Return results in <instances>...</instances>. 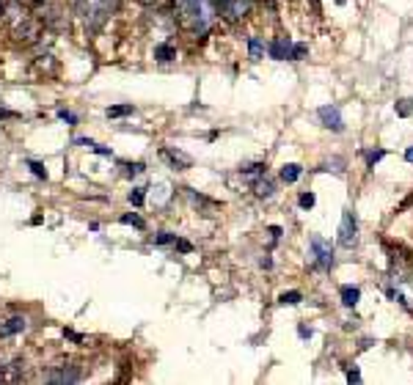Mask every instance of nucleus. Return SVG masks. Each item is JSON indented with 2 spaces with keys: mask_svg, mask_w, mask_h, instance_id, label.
Instances as JSON below:
<instances>
[{
  "mask_svg": "<svg viewBox=\"0 0 413 385\" xmlns=\"http://www.w3.org/2000/svg\"><path fill=\"white\" fill-rule=\"evenodd\" d=\"M218 3L215 0H174V20L190 36H204L215 25Z\"/></svg>",
  "mask_w": 413,
  "mask_h": 385,
  "instance_id": "1",
  "label": "nucleus"
},
{
  "mask_svg": "<svg viewBox=\"0 0 413 385\" xmlns=\"http://www.w3.org/2000/svg\"><path fill=\"white\" fill-rule=\"evenodd\" d=\"M119 0H75V14L88 31H97L113 11H116Z\"/></svg>",
  "mask_w": 413,
  "mask_h": 385,
  "instance_id": "2",
  "label": "nucleus"
},
{
  "mask_svg": "<svg viewBox=\"0 0 413 385\" xmlns=\"http://www.w3.org/2000/svg\"><path fill=\"white\" fill-rule=\"evenodd\" d=\"M9 28H11V33L22 41H33L36 39V33H39V25L36 20L22 9L20 3L17 6H11L9 9Z\"/></svg>",
  "mask_w": 413,
  "mask_h": 385,
  "instance_id": "3",
  "label": "nucleus"
},
{
  "mask_svg": "<svg viewBox=\"0 0 413 385\" xmlns=\"http://www.w3.org/2000/svg\"><path fill=\"white\" fill-rule=\"evenodd\" d=\"M215 3H218V11L231 22L246 20V14L253 6V0H215Z\"/></svg>",
  "mask_w": 413,
  "mask_h": 385,
  "instance_id": "4",
  "label": "nucleus"
},
{
  "mask_svg": "<svg viewBox=\"0 0 413 385\" xmlns=\"http://www.w3.org/2000/svg\"><path fill=\"white\" fill-rule=\"evenodd\" d=\"M355 234H358V223L352 218V212H345L342 215V226H339V243L345 248H352L355 245Z\"/></svg>",
  "mask_w": 413,
  "mask_h": 385,
  "instance_id": "5",
  "label": "nucleus"
},
{
  "mask_svg": "<svg viewBox=\"0 0 413 385\" xmlns=\"http://www.w3.org/2000/svg\"><path fill=\"white\" fill-rule=\"evenodd\" d=\"M317 116H320V122H323V127H328V130H333V132H342V113H339V107L336 105H323L320 110H317Z\"/></svg>",
  "mask_w": 413,
  "mask_h": 385,
  "instance_id": "6",
  "label": "nucleus"
},
{
  "mask_svg": "<svg viewBox=\"0 0 413 385\" xmlns=\"http://www.w3.org/2000/svg\"><path fill=\"white\" fill-rule=\"evenodd\" d=\"M311 250H314V262L320 264V267H330L333 264V248L323 237H311Z\"/></svg>",
  "mask_w": 413,
  "mask_h": 385,
  "instance_id": "7",
  "label": "nucleus"
},
{
  "mask_svg": "<svg viewBox=\"0 0 413 385\" xmlns=\"http://www.w3.org/2000/svg\"><path fill=\"white\" fill-rule=\"evenodd\" d=\"M270 56L276 61H284V58H292V41L289 39H276L270 41Z\"/></svg>",
  "mask_w": 413,
  "mask_h": 385,
  "instance_id": "8",
  "label": "nucleus"
},
{
  "mask_svg": "<svg viewBox=\"0 0 413 385\" xmlns=\"http://www.w3.org/2000/svg\"><path fill=\"white\" fill-rule=\"evenodd\" d=\"M25 327H28L25 317H11V320H6V322L0 325V336H14V333H20Z\"/></svg>",
  "mask_w": 413,
  "mask_h": 385,
  "instance_id": "9",
  "label": "nucleus"
},
{
  "mask_svg": "<svg viewBox=\"0 0 413 385\" xmlns=\"http://www.w3.org/2000/svg\"><path fill=\"white\" fill-rule=\"evenodd\" d=\"M47 383H78L80 380V371H69V369H63L58 374H47L44 377Z\"/></svg>",
  "mask_w": 413,
  "mask_h": 385,
  "instance_id": "10",
  "label": "nucleus"
},
{
  "mask_svg": "<svg viewBox=\"0 0 413 385\" xmlns=\"http://www.w3.org/2000/svg\"><path fill=\"white\" fill-rule=\"evenodd\" d=\"M248 53H251L253 61H259V58L265 56V44H262L259 36H251V39H248Z\"/></svg>",
  "mask_w": 413,
  "mask_h": 385,
  "instance_id": "11",
  "label": "nucleus"
},
{
  "mask_svg": "<svg viewBox=\"0 0 413 385\" xmlns=\"http://www.w3.org/2000/svg\"><path fill=\"white\" fill-rule=\"evenodd\" d=\"M281 179H284V182H298V179H300V165H295V162L284 165V168H281Z\"/></svg>",
  "mask_w": 413,
  "mask_h": 385,
  "instance_id": "12",
  "label": "nucleus"
},
{
  "mask_svg": "<svg viewBox=\"0 0 413 385\" xmlns=\"http://www.w3.org/2000/svg\"><path fill=\"white\" fill-rule=\"evenodd\" d=\"M358 297H361V289H355V286H342V303L345 305H355L358 303Z\"/></svg>",
  "mask_w": 413,
  "mask_h": 385,
  "instance_id": "13",
  "label": "nucleus"
},
{
  "mask_svg": "<svg viewBox=\"0 0 413 385\" xmlns=\"http://www.w3.org/2000/svg\"><path fill=\"white\" fill-rule=\"evenodd\" d=\"M276 193V184L270 182V179H259L256 182V196H262V199H270Z\"/></svg>",
  "mask_w": 413,
  "mask_h": 385,
  "instance_id": "14",
  "label": "nucleus"
},
{
  "mask_svg": "<svg viewBox=\"0 0 413 385\" xmlns=\"http://www.w3.org/2000/svg\"><path fill=\"white\" fill-rule=\"evenodd\" d=\"M174 56H177V53H174V47H168V44H163V47L155 50V58H157V61H171Z\"/></svg>",
  "mask_w": 413,
  "mask_h": 385,
  "instance_id": "15",
  "label": "nucleus"
},
{
  "mask_svg": "<svg viewBox=\"0 0 413 385\" xmlns=\"http://www.w3.org/2000/svg\"><path fill=\"white\" fill-rule=\"evenodd\" d=\"M163 154H165V157H168V160H171V162H174V165H190V157H185L182 152H168V149H165Z\"/></svg>",
  "mask_w": 413,
  "mask_h": 385,
  "instance_id": "16",
  "label": "nucleus"
},
{
  "mask_svg": "<svg viewBox=\"0 0 413 385\" xmlns=\"http://www.w3.org/2000/svg\"><path fill=\"white\" fill-rule=\"evenodd\" d=\"M135 107L132 105H119V107H108V116L110 119H119V116H127V113H132Z\"/></svg>",
  "mask_w": 413,
  "mask_h": 385,
  "instance_id": "17",
  "label": "nucleus"
},
{
  "mask_svg": "<svg viewBox=\"0 0 413 385\" xmlns=\"http://www.w3.org/2000/svg\"><path fill=\"white\" fill-rule=\"evenodd\" d=\"M278 300H281V303L284 305H295V303H300V292H284V295H281V297H278Z\"/></svg>",
  "mask_w": 413,
  "mask_h": 385,
  "instance_id": "18",
  "label": "nucleus"
},
{
  "mask_svg": "<svg viewBox=\"0 0 413 385\" xmlns=\"http://www.w3.org/2000/svg\"><path fill=\"white\" fill-rule=\"evenodd\" d=\"M298 204H300L303 209H311V206H314V193H303V196L298 199Z\"/></svg>",
  "mask_w": 413,
  "mask_h": 385,
  "instance_id": "19",
  "label": "nucleus"
},
{
  "mask_svg": "<svg viewBox=\"0 0 413 385\" xmlns=\"http://www.w3.org/2000/svg\"><path fill=\"white\" fill-rule=\"evenodd\" d=\"M383 154H386L383 149H377V152H370V154H367V162H370V165H375V162L383 160Z\"/></svg>",
  "mask_w": 413,
  "mask_h": 385,
  "instance_id": "20",
  "label": "nucleus"
},
{
  "mask_svg": "<svg viewBox=\"0 0 413 385\" xmlns=\"http://www.w3.org/2000/svg\"><path fill=\"white\" fill-rule=\"evenodd\" d=\"M122 221H124V223H132V226H138V228H144V221H141L138 215H124Z\"/></svg>",
  "mask_w": 413,
  "mask_h": 385,
  "instance_id": "21",
  "label": "nucleus"
},
{
  "mask_svg": "<svg viewBox=\"0 0 413 385\" xmlns=\"http://www.w3.org/2000/svg\"><path fill=\"white\" fill-rule=\"evenodd\" d=\"M399 116H411V100L399 102Z\"/></svg>",
  "mask_w": 413,
  "mask_h": 385,
  "instance_id": "22",
  "label": "nucleus"
},
{
  "mask_svg": "<svg viewBox=\"0 0 413 385\" xmlns=\"http://www.w3.org/2000/svg\"><path fill=\"white\" fill-rule=\"evenodd\" d=\"M141 201H144V193H141V190H132V193H130V204H135V206H138Z\"/></svg>",
  "mask_w": 413,
  "mask_h": 385,
  "instance_id": "23",
  "label": "nucleus"
},
{
  "mask_svg": "<svg viewBox=\"0 0 413 385\" xmlns=\"http://www.w3.org/2000/svg\"><path fill=\"white\" fill-rule=\"evenodd\" d=\"M0 119H17V113H14V110H6V107H0Z\"/></svg>",
  "mask_w": 413,
  "mask_h": 385,
  "instance_id": "24",
  "label": "nucleus"
},
{
  "mask_svg": "<svg viewBox=\"0 0 413 385\" xmlns=\"http://www.w3.org/2000/svg\"><path fill=\"white\" fill-rule=\"evenodd\" d=\"M58 116H61L63 122H69V124H75V122H78V119H75L72 113H66V110H58Z\"/></svg>",
  "mask_w": 413,
  "mask_h": 385,
  "instance_id": "25",
  "label": "nucleus"
},
{
  "mask_svg": "<svg viewBox=\"0 0 413 385\" xmlns=\"http://www.w3.org/2000/svg\"><path fill=\"white\" fill-rule=\"evenodd\" d=\"M171 240H174V237H171V234H160V237H157V240H155V243H157V245H165V243H171Z\"/></svg>",
  "mask_w": 413,
  "mask_h": 385,
  "instance_id": "26",
  "label": "nucleus"
},
{
  "mask_svg": "<svg viewBox=\"0 0 413 385\" xmlns=\"http://www.w3.org/2000/svg\"><path fill=\"white\" fill-rule=\"evenodd\" d=\"M31 168H33V174H36V176H47V174L41 171V165H39V162H31Z\"/></svg>",
  "mask_w": 413,
  "mask_h": 385,
  "instance_id": "27",
  "label": "nucleus"
},
{
  "mask_svg": "<svg viewBox=\"0 0 413 385\" xmlns=\"http://www.w3.org/2000/svg\"><path fill=\"white\" fill-rule=\"evenodd\" d=\"M347 380H350V383H352V380H361V374H358V371H355V369H352L350 374H347Z\"/></svg>",
  "mask_w": 413,
  "mask_h": 385,
  "instance_id": "28",
  "label": "nucleus"
},
{
  "mask_svg": "<svg viewBox=\"0 0 413 385\" xmlns=\"http://www.w3.org/2000/svg\"><path fill=\"white\" fill-rule=\"evenodd\" d=\"M405 160L413 162V146H411V149H408V152H405Z\"/></svg>",
  "mask_w": 413,
  "mask_h": 385,
  "instance_id": "29",
  "label": "nucleus"
},
{
  "mask_svg": "<svg viewBox=\"0 0 413 385\" xmlns=\"http://www.w3.org/2000/svg\"><path fill=\"white\" fill-rule=\"evenodd\" d=\"M3 9H6V0H0V11H3Z\"/></svg>",
  "mask_w": 413,
  "mask_h": 385,
  "instance_id": "30",
  "label": "nucleus"
},
{
  "mask_svg": "<svg viewBox=\"0 0 413 385\" xmlns=\"http://www.w3.org/2000/svg\"><path fill=\"white\" fill-rule=\"evenodd\" d=\"M20 3H36V0H20Z\"/></svg>",
  "mask_w": 413,
  "mask_h": 385,
  "instance_id": "31",
  "label": "nucleus"
}]
</instances>
